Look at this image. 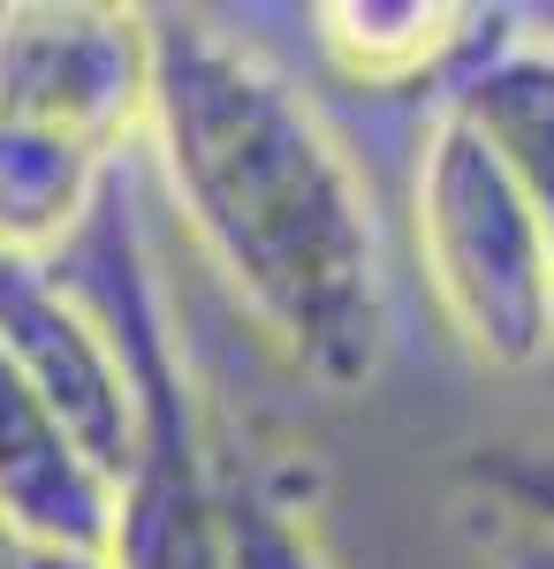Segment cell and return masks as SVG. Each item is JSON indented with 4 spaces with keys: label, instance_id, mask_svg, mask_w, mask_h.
<instances>
[{
    "label": "cell",
    "instance_id": "6da1fadb",
    "mask_svg": "<svg viewBox=\"0 0 554 569\" xmlns=\"http://www.w3.org/2000/svg\"><path fill=\"white\" fill-rule=\"evenodd\" d=\"M145 122L228 297L297 380L357 395L387 357L365 182L319 114L206 16H145Z\"/></svg>",
    "mask_w": 554,
    "mask_h": 569
},
{
    "label": "cell",
    "instance_id": "52a82bcc",
    "mask_svg": "<svg viewBox=\"0 0 554 569\" xmlns=\"http://www.w3.org/2000/svg\"><path fill=\"white\" fill-rule=\"evenodd\" d=\"M441 114H456L494 152V168L516 182V198L532 206V220H540V236L554 251V46L516 39L502 53H486Z\"/></svg>",
    "mask_w": 554,
    "mask_h": 569
},
{
    "label": "cell",
    "instance_id": "8fae6325",
    "mask_svg": "<svg viewBox=\"0 0 554 569\" xmlns=\"http://www.w3.org/2000/svg\"><path fill=\"white\" fill-rule=\"evenodd\" d=\"M464 531H471V547L486 555V569H554V539H540L532 525H516L502 509L464 501Z\"/></svg>",
    "mask_w": 554,
    "mask_h": 569
},
{
    "label": "cell",
    "instance_id": "5b68a950",
    "mask_svg": "<svg viewBox=\"0 0 554 569\" xmlns=\"http://www.w3.org/2000/svg\"><path fill=\"white\" fill-rule=\"evenodd\" d=\"M0 357L31 380V395L61 418V433L85 448V463L122 501L129 448H137L129 372L107 342V327L69 297V281L23 251H0Z\"/></svg>",
    "mask_w": 554,
    "mask_h": 569
},
{
    "label": "cell",
    "instance_id": "7c38bea8",
    "mask_svg": "<svg viewBox=\"0 0 554 569\" xmlns=\"http://www.w3.org/2000/svg\"><path fill=\"white\" fill-rule=\"evenodd\" d=\"M23 569H115L107 555H23Z\"/></svg>",
    "mask_w": 554,
    "mask_h": 569
},
{
    "label": "cell",
    "instance_id": "30bf717a",
    "mask_svg": "<svg viewBox=\"0 0 554 569\" xmlns=\"http://www.w3.org/2000/svg\"><path fill=\"white\" fill-rule=\"evenodd\" d=\"M456 486L464 501L502 509L540 539H554V440H486L456 463Z\"/></svg>",
    "mask_w": 554,
    "mask_h": 569
},
{
    "label": "cell",
    "instance_id": "ba28073f",
    "mask_svg": "<svg viewBox=\"0 0 554 569\" xmlns=\"http://www.w3.org/2000/svg\"><path fill=\"white\" fill-rule=\"evenodd\" d=\"M471 8H426V0H327L319 8V46L335 53L349 84L403 91L426 69H441L464 46Z\"/></svg>",
    "mask_w": 554,
    "mask_h": 569
},
{
    "label": "cell",
    "instance_id": "3957f363",
    "mask_svg": "<svg viewBox=\"0 0 554 569\" xmlns=\"http://www.w3.org/2000/svg\"><path fill=\"white\" fill-rule=\"evenodd\" d=\"M46 266L69 281V297L107 327V342L129 372V402H137V448H129V479L115 501V569H206L214 547V448L198 433V402H190V372H182V342H175L168 297L145 266L137 228L115 206V182L91 198L77 236Z\"/></svg>",
    "mask_w": 554,
    "mask_h": 569
},
{
    "label": "cell",
    "instance_id": "9c48e42d",
    "mask_svg": "<svg viewBox=\"0 0 554 569\" xmlns=\"http://www.w3.org/2000/svg\"><path fill=\"white\" fill-rule=\"evenodd\" d=\"M206 569H327L319 539L281 493L244 471V463H214V547Z\"/></svg>",
    "mask_w": 554,
    "mask_h": 569
},
{
    "label": "cell",
    "instance_id": "4fadbf2b",
    "mask_svg": "<svg viewBox=\"0 0 554 569\" xmlns=\"http://www.w3.org/2000/svg\"><path fill=\"white\" fill-rule=\"evenodd\" d=\"M0 569H23V547L8 539V525H0Z\"/></svg>",
    "mask_w": 554,
    "mask_h": 569
},
{
    "label": "cell",
    "instance_id": "8992f818",
    "mask_svg": "<svg viewBox=\"0 0 554 569\" xmlns=\"http://www.w3.org/2000/svg\"><path fill=\"white\" fill-rule=\"evenodd\" d=\"M0 525L23 555H107L115 486L85 463L31 380L0 357Z\"/></svg>",
    "mask_w": 554,
    "mask_h": 569
},
{
    "label": "cell",
    "instance_id": "7a4b0ae2",
    "mask_svg": "<svg viewBox=\"0 0 554 569\" xmlns=\"http://www.w3.org/2000/svg\"><path fill=\"white\" fill-rule=\"evenodd\" d=\"M145 122V16L85 0L0 8V251L46 259L77 236Z\"/></svg>",
    "mask_w": 554,
    "mask_h": 569
},
{
    "label": "cell",
    "instance_id": "277c9868",
    "mask_svg": "<svg viewBox=\"0 0 554 569\" xmlns=\"http://www.w3.org/2000/svg\"><path fill=\"white\" fill-rule=\"evenodd\" d=\"M418 259L478 365L532 372L554 357V251L456 114H441L418 144Z\"/></svg>",
    "mask_w": 554,
    "mask_h": 569
}]
</instances>
